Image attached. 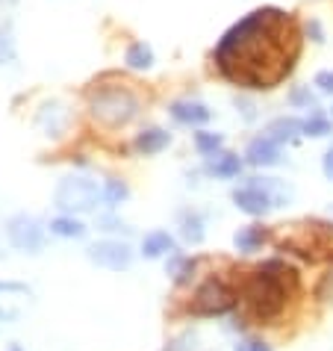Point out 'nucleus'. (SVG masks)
I'll list each match as a JSON object with an SVG mask.
<instances>
[{
    "instance_id": "c85d7f7f",
    "label": "nucleus",
    "mask_w": 333,
    "mask_h": 351,
    "mask_svg": "<svg viewBox=\"0 0 333 351\" xmlns=\"http://www.w3.org/2000/svg\"><path fill=\"white\" fill-rule=\"evenodd\" d=\"M316 86L325 95H333V71H319L316 74Z\"/></svg>"
},
{
    "instance_id": "ddd939ff",
    "label": "nucleus",
    "mask_w": 333,
    "mask_h": 351,
    "mask_svg": "<svg viewBox=\"0 0 333 351\" xmlns=\"http://www.w3.org/2000/svg\"><path fill=\"white\" fill-rule=\"evenodd\" d=\"M169 142H171V133H165L160 128H148L136 136V151L139 154H160V151L169 148Z\"/></svg>"
},
{
    "instance_id": "f704fd0d",
    "label": "nucleus",
    "mask_w": 333,
    "mask_h": 351,
    "mask_svg": "<svg viewBox=\"0 0 333 351\" xmlns=\"http://www.w3.org/2000/svg\"><path fill=\"white\" fill-rule=\"evenodd\" d=\"M9 351H21V346H12V348H9Z\"/></svg>"
},
{
    "instance_id": "6e6552de",
    "label": "nucleus",
    "mask_w": 333,
    "mask_h": 351,
    "mask_svg": "<svg viewBox=\"0 0 333 351\" xmlns=\"http://www.w3.org/2000/svg\"><path fill=\"white\" fill-rule=\"evenodd\" d=\"M89 260L97 263V266H103V269H110V271H121V269H130L133 251L127 248L124 242L103 239V242H95L89 248Z\"/></svg>"
},
{
    "instance_id": "f03ea898",
    "label": "nucleus",
    "mask_w": 333,
    "mask_h": 351,
    "mask_svg": "<svg viewBox=\"0 0 333 351\" xmlns=\"http://www.w3.org/2000/svg\"><path fill=\"white\" fill-rule=\"evenodd\" d=\"M298 287L295 269L271 260L262 269L251 271L242 284V298L248 304V313L257 322H271L283 313L289 301V292Z\"/></svg>"
},
{
    "instance_id": "6ab92c4d",
    "label": "nucleus",
    "mask_w": 333,
    "mask_h": 351,
    "mask_svg": "<svg viewBox=\"0 0 333 351\" xmlns=\"http://www.w3.org/2000/svg\"><path fill=\"white\" fill-rule=\"evenodd\" d=\"M124 62L130 65L133 71H148V68L153 65V51H151V45L133 42L130 47H127V53H124Z\"/></svg>"
},
{
    "instance_id": "f8f14e48",
    "label": "nucleus",
    "mask_w": 333,
    "mask_h": 351,
    "mask_svg": "<svg viewBox=\"0 0 333 351\" xmlns=\"http://www.w3.org/2000/svg\"><path fill=\"white\" fill-rule=\"evenodd\" d=\"M65 124H68V110L62 104H45L42 110H38V128L47 136L65 133Z\"/></svg>"
},
{
    "instance_id": "dca6fc26",
    "label": "nucleus",
    "mask_w": 333,
    "mask_h": 351,
    "mask_svg": "<svg viewBox=\"0 0 333 351\" xmlns=\"http://www.w3.org/2000/svg\"><path fill=\"white\" fill-rule=\"evenodd\" d=\"M210 174H215V178H236V174L242 171V160L236 157V154H212L210 160Z\"/></svg>"
},
{
    "instance_id": "423d86ee",
    "label": "nucleus",
    "mask_w": 333,
    "mask_h": 351,
    "mask_svg": "<svg viewBox=\"0 0 333 351\" xmlns=\"http://www.w3.org/2000/svg\"><path fill=\"white\" fill-rule=\"evenodd\" d=\"M233 304H236V292L227 284H221V280L210 278L207 284H201L198 292L192 295L189 310L195 316H219V313H227Z\"/></svg>"
},
{
    "instance_id": "0eeeda50",
    "label": "nucleus",
    "mask_w": 333,
    "mask_h": 351,
    "mask_svg": "<svg viewBox=\"0 0 333 351\" xmlns=\"http://www.w3.org/2000/svg\"><path fill=\"white\" fill-rule=\"evenodd\" d=\"M6 237H9V242H12L18 251H24V254H38V251L45 248V228H42V221H38L36 216H27V213H18V216L9 219Z\"/></svg>"
},
{
    "instance_id": "a211bd4d",
    "label": "nucleus",
    "mask_w": 333,
    "mask_h": 351,
    "mask_svg": "<svg viewBox=\"0 0 333 351\" xmlns=\"http://www.w3.org/2000/svg\"><path fill=\"white\" fill-rule=\"evenodd\" d=\"M251 183H254V186H260L262 192L269 195L274 207H283V204L292 198V189L283 180H274V178H251Z\"/></svg>"
},
{
    "instance_id": "72a5a7b5",
    "label": "nucleus",
    "mask_w": 333,
    "mask_h": 351,
    "mask_svg": "<svg viewBox=\"0 0 333 351\" xmlns=\"http://www.w3.org/2000/svg\"><path fill=\"white\" fill-rule=\"evenodd\" d=\"M236 351H271L266 343H248V346H242V348H236Z\"/></svg>"
},
{
    "instance_id": "9b49d317",
    "label": "nucleus",
    "mask_w": 333,
    "mask_h": 351,
    "mask_svg": "<svg viewBox=\"0 0 333 351\" xmlns=\"http://www.w3.org/2000/svg\"><path fill=\"white\" fill-rule=\"evenodd\" d=\"M169 112H171L174 121L192 124V128H198V124H207L212 119V112L204 104H198V101H177V104H171Z\"/></svg>"
},
{
    "instance_id": "bb28decb",
    "label": "nucleus",
    "mask_w": 333,
    "mask_h": 351,
    "mask_svg": "<svg viewBox=\"0 0 333 351\" xmlns=\"http://www.w3.org/2000/svg\"><path fill=\"white\" fill-rule=\"evenodd\" d=\"M289 101H292V106H307L310 110V106H316V95H312L307 86H301V89H295L289 95Z\"/></svg>"
},
{
    "instance_id": "412c9836",
    "label": "nucleus",
    "mask_w": 333,
    "mask_h": 351,
    "mask_svg": "<svg viewBox=\"0 0 333 351\" xmlns=\"http://www.w3.org/2000/svg\"><path fill=\"white\" fill-rule=\"evenodd\" d=\"M165 271L177 280V284H189L192 275H195V260H186V257H171Z\"/></svg>"
},
{
    "instance_id": "2f4dec72",
    "label": "nucleus",
    "mask_w": 333,
    "mask_h": 351,
    "mask_svg": "<svg viewBox=\"0 0 333 351\" xmlns=\"http://www.w3.org/2000/svg\"><path fill=\"white\" fill-rule=\"evenodd\" d=\"M321 169H325V174H328V180H333V148L325 154V160H321Z\"/></svg>"
},
{
    "instance_id": "39448f33",
    "label": "nucleus",
    "mask_w": 333,
    "mask_h": 351,
    "mask_svg": "<svg viewBox=\"0 0 333 351\" xmlns=\"http://www.w3.org/2000/svg\"><path fill=\"white\" fill-rule=\"evenodd\" d=\"M56 207L68 210V213H89L97 207L101 201V189L97 183L83 178V174H71V178H62L60 186H56Z\"/></svg>"
},
{
    "instance_id": "7c9ffc66",
    "label": "nucleus",
    "mask_w": 333,
    "mask_h": 351,
    "mask_svg": "<svg viewBox=\"0 0 333 351\" xmlns=\"http://www.w3.org/2000/svg\"><path fill=\"white\" fill-rule=\"evenodd\" d=\"M307 33L312 36V42H319V45L325 42V36H321V27H319V21H310V24H307Z\"/></svg>"
},
{
    "instance_id": "9d476101",
    "label": "nucleus",
    "mask_w": 333,
    "mask_h": 351,
    "mask_svg": "<svg viewBox=\"0 0 333 351\" xmlns=\"http://www.w3.org/2000/svg\"><path fill=\"white\" fill-rule=\"evenodd\" d=\"M245 160L257 169H266V165H278L280 162V145L271 139V136H257L248 151H245Z\"/></svg>"
},
{
    "instance_id": "4be33fe9",
    "label": "nucleus",
    "mask_w": 333,
    "mask_h": 351,
    "mask_svg": "<svg viewBox=\"0 0 333 351\" xmlns=\"http://www.w3.org/2000/svg\"><path fill=\"white\" fill-rule=\"evenodd\" d=\"M221 145H224V139L219 133H195V148H198L204 157H212V154H219L221 151Z\"/></svg>"
},
{
    "instance_id": "f3484780",
    "label": "nucleus",
    "mask_w": 333,
    "mask_h": 351,
    "mask_svg": "<svg viewBox=\"0 0 333 351\" xmlns=\"http://www.w3.org/2000/svg\"><path fill=\"white\" fill-rule=\"evenodd\" d=\"M269 233L257 228V224H248V228H242L236 237H233V245H236L239 251H245V254H251V251H260L262 242H266Z\"/></svg>"
},
{
    "instance_id": "473e14b6",
    "label": "nucleus",
    "mask_w": 333,
    "mask_h": 351,
    "mask_svg": "<svg viewBox=\"0 0 333 351\" xmlns=\"http://www.w3.org/2000/svg\"><path fill=\"white\" fill-rule=\"evenodd\" d=\"M97 224H101V228H103V230H121V228H124V224H121V221H115V219H110V216H106V219H101V221H97Z\"/></svg>"
},
{
    "instance_id": "20e7f679",
    "label": "nucleus",
    "mask_w": 333,
    "mask_h": 351,
    "mask_svg": "<svg viewBox=\"0 0 333 351\" xmlns=\"http://www.w3.org/2000/svg\"><path fill=\"white\" fill-rule=\"evenodd\" d=\"M89 112L97 124L103 128H124L139 115V97H136L127 86H101L89 97Z\"/></svg>"
},
{
    "instance_id": "aec40b11",
    "label": "nucleus",
    "mask_w": 333,
    "mask_h": 351,
    "mask_svg": "<svg viewBox=\"0 0 333 351\" xmlns=\"http://www.w3.org/2000/svg\"><path fill=\"white\" fill-rule=\"evenodd\" d=\"M51 233H56V237H62V239H83L86 224L77 221L74 216H60V219L51 221Z\"/></svg>"
},
{
    "instance_id": "4468645a",
    "label": "nucleus",
    "mask_w": 333,
    "mask_h": 351,
    "mask_svg": "<svg viewBox=\"0 0 333 351\" xmlns=\"http://www.w3.org/2000/svg\"><path fill=\"white\" fill-rule=\"evenodd\" d=\"M301 133H304V121H298V119H278V121H271L269 130H266V136H271L278 145L295 142Z\"/></svg>"
},
{
    "instance_id": "393cba45",
    "label": "nucleus",
    "mask_w": 333,
    "mask_h": 351,
    "mask_svg": "<svg viewBox=\"0 0 333 351\" xmlns=\"http://www.w3.org/2000/svg\"><path fill=\"white\" fill-rule=\"evenodd\" d=\"M304 136H330V121L325 115H312V119L304 121Z\"/></svg>"
},
{
    "instance_id": "c756f323",
    "label": "nucleus",
    "mask_w": 333,
    "mask_h": 351,
    "mask_svg": "<svg viewBox=\"0 0 333 351\" xmlns=\"http://www.w3.org/2000/svg\"><path fill=\"white\" fill-rule=\"evenodd\" d=\"M0 292H27V287L18 280H0Z\"/></svg>"
},
{
    "instance_id": "a878e982",
    "label": "nucleus",
    "mask_w": 333,
    "mask_h": 351,
    "mask_svg": "<svg viewBox=\"0 0 333 351\" xmlns=\"http://www.w3.org/2000/svg\"><path fill=\"white\" fill-rule=\"evenodd\" d=\"M103 198H106V204H121L124 198H127V183H121V180H106V186H103Z\"/></svg>"
},
{
    "instance_id": "1a4fd4ad",
    "label": "nucleus",
    "mask_w": 333,
    "mask_h": 351,
    "mask_svg": "<svg viewBox=\"0 0 333 351\" xmlns=\"http://www.w3.org/2000/svg\"><path fill=\"white\" fill-rule=\"evenodd\" d=\"M233 201H236V207L242 213H248V216H266L274 207L269 195L260 186H254V183H248V186H242V189H233Z\"/></svg>"
},
{
    "instance_id": "cd10ccee",
    "label": "nucleus",
    "mask_w": 333,
    "mask_h": 351,
    "mask_svg": "<svg viewBox=\"0 0 333 351\" xmlns=\"http://www.w3.org/2000/svg\"><path fill=\"white\" fill-rule=\"evenodd\" d=\"M316 295H319L321 301H333V269L328 271L325 278L319 280V287H316Z\"/></svg>"
},
{
    "instance_id": "5701e85b",
    "label": "nucleus",
    "mask_w": 333,
    "mask_h": 351,
    "mask_svg": "<svg viewBox=\"0 0 333 351\" xmlns=\"http://www.w3.org/2000/svg\"><path fill=\"white\" fill-rule=\"evenodd\" d=\"M183 239L192 242V245L204 242V224L198 216H183Z\"/></svg>"
},
{
    "instance_id": "b1692460",
    "label": "nucleus",
    "mask_w": 333,
    "mask_h": 351,
    "mask_svg": "<svg viewBox=\"0 0 333 351\" xmlns=\"http://www.w3.org/2000/svg\"><path fill=\"white\" fill-rule=\"evenodd\" d=\"M15 62V38L6 27H0V65Z\"/></svg>"
},
{
    "instance_id": "f257e3e1",
    "label": "nucleus",
    "mask_w": 333,
    "mask_h": 351,
    "mask_svg": "<svg viewBox=\"0 0 333 351\" xmlns=\"http://www.w3.org/2000/svg\"><path fill=\"white\" fill-rule=\"evenodd\" d=\"M301 56V30L295 15L278 6L254 9L215 45L221 77L254 92H269L292 74Z\"/></svg>"
},
{
    "instance_id": "7ed1b4c3",
    "label": "nucleus",
    "mask_w": 333,
    "mask_h": 351,
    "mask_svg": "<svg viewBox=\"0 0 333 351\" xmlns=\"http://www.w3.org/2000/svg\"><path fill=\"white\" fill-rule=\"evenodd\" d=\"M278 248L295 251L304 260H333V224L325 221H295L278 230Z\"/></svg>"
},
{
    "instance_id": "2eb2a0df",
    "label": "nucleus",
    "mask_w": 333,
    "mask_h": 351,
    "mask_svg": "<svg viewBox=\"0 0 333 351\" xmlns=\"http://www.w3.org/2000/svg\"><path fill=\"white\" fill-rule=\"evenodd\" d=\"M169 251H174V239L165 230H153V233H148V237L142 239V254L148 260H156V257L169 254Z\"/></svg>"
}]
</instances>
